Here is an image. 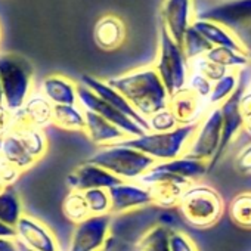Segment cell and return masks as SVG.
Wrapping results in <instances>:
<instances>
[{
	"mask_svg": "<svg viewBox=\"0 0 251 251\" xmlns=\"http://www.w3.org/2000/svg\"><path fill=\"white\" fill-rule=\"evenodd\" d=\"M222 112L219 106H210L197 124L195 133L183 154V157L210 163L214 160L222 141Z\"/></svg>",
	"mask_w": 251,
	"mask_h": 251,
	"instance_id": "8",
	"label": "cell"
},
{
	"mask_svg": "<svg viewBox=\"0 0 251 251\" xmlns=\"http://www.w3.org/2000/svg\"><path fill=\"white\" fill-rule=\"evenodd\" d=\"M90 216L111 214V198L108 189H89L83 192Z\"/></svg>",
	"mask_w": 251,
	"mask_h": 251,
	"instance_id": "34",
	"label": "cell"
},
{
	"mask_svg": "<svg viewBox=\"0 0 251 251\" xmlns=\"http://www.w3.org/2000/svg\"><path fill=\"white\" fill-rule=\"evenodd\" d=\"M195 21L194 0H163L160 8V25L169 36L182 45L185 33Z\"/></svg>",
	"mask_w": 251,
	"mask_h": 251,
	"instance_id": "13",
	"label": "cell"
},
{
	"mask_svg": "<svg viewBox=\"0 0 251 251\" xmlns=\"http://www.w3.org/2000/svg\"><path fill=\"white\" fill-rule=\"evenodd\" d=\"M189 67H191V71L201 74L202 77H205L211 83L219 81L222 77H225L229 73L227 68L210 61L207 56H201V58H197L194 61H189Z\"/></svg>",
	"mask_w": 251,
	"mask_h": 251,
	"instance_id": "35",
	"label": "cell"
},
{
	"mask_svg": "<svg viewBox=\"0 0 251 251\" xmlns=\"http://www.w3.org/2000/svg\"><path fill=\"white\" fill-rule=\"evenodd\" d=\"M147 121H148L150 132H154V133L172 132V130L179 127L176 118L173 117V114L167 108L157 112V114H154V115H151L150 118H147Z\"/></svg>",
	"mask_w": 251,
	"mask_h": 251,
	"instance_id": "36",
	"label": "cell"
},
{
	"mask_svg": "<svg viewBox=\"0 0 251 251\" xmlns=\"http://www.w3.org/2000/svg\"><path fill=\"white\" fill-rule=\"evenodd\" d=\"M247 68L239 71L241 83H239V87L236 89V92L226 102H223L219 106L220 112H222V123H223V126H222V141H220V147H219V151H217L214 160L208 166L210 172L216 167V164H219V161L225 157V154L229 150V147L232 145V142L242 132L244 123H242L239 103H241V98H242L244 92L247 90V84H248V71H247Z\"/></svg>",
	"mask_w": 251,
	"mask_h": 251,
	"instance_id": "10",
	"label": "cell"
},
{
	"mask_svg": "<svg viewBox=\"0 0 251 251\" xmlns=\"http://www.w3.org/2000/svg\"><path fill=\"white\" fill-rule=\"evenodd\" d=\"M40 92L53 106L78 103V83L62 74L45 77L40 84Z\"/></svg>",
	"mask_w": 251,
	"mask_h": 251,
	"instance_id": "21",
	"label": "cell"
},
{
	"mask_svg": "<svg viewBox=\"0 0 251 251\" xmlns=\"http://www.w3.org/2000/svg\"><path fill=\"white\" fill-rule=\"evenodd\" d=\"M208 108L207 100L201 99L189 89L170 96L167 103V109L173 114L179 126L198 124Z\"/></svg>",
	"mask_w": 251,
	"mask_h": 251,
	"instance_id": "19",
	"label": "cell"
},
{
	"mask_svg": "<svg viewBox=\"0 0 251 251\" xmlns=\"http://www.w3.org/2000/svg\"><path fill=\"white\" fill-rule=\"evenodd\" d=\"M186 89H189L191 92H194L201 99L208 100V96H210L211 89H213V83L210 80H207L205 77H202L201 74H198L195 71H191L189 78H188Z\"/></svg>",
	"mask_w": 251,
	"mask_h": 251,
	"instance_id": "38",
	"label": "cell"
},
{
	"mask_svg": "<svg viewBox=\"0 0 251 251\" xmlns=\"http://www.w3.org/2000/svg\"><path fill=\"white\" fill-rule=\"evenodd\" d=\"M24 214L23 200L14 186L0 192V222L15 227Z\"/></svg>",
	"mask_w": 251,
	"mask_h": 251,
	"instance_id": "27",
	"label": "cell"
},
{
	"mask_svg": "<svg viewBox=\"0 0 251 251\" xmlns=\"http://www.w3.org/2000/svg\"><path fill=\"white\" fill-rule=\"evenodd\" d=\"M84 115H86V127L83 133H86V136L93 145L103 148V147L120 144L124 139H127V136L117 126L106 121L100 115L90 111H84Z\"/></svg>",
	"mask_w": 251,
	"mask_h": 251,
	"instance_id": "22",
	"label": "cell"
},
{
	"mask_svg": "<svg viewBox=\"0 0 251 251\" xmlns=\"http://www.w3.org/2000/svg\"><path fill=\"white\" fill-rule=\"evenodd\" d=\"M129 103L145 118L163 111L169 103V93L154 65H144L106 78Z\"/></svg>",
	"mask_w": 251,
	"mask_h": 251,
	"instance_id": "1",
	"label": "cell"
},
{
	"mask_svg": "<svg viewBox=\"0 0 251 251\" xmlns=\"http://www.w3.org/2000/svg\"><path fill=\"white\" fill-rule=\"evenodd\" d=\"M247 71H248V84H247V89L251 90V65L247 68Z\"/></svg>",
	"mask_w": 251,
	"mask_h": 251,
	"instance_id": "47",
	"label": "cell"
},
{
	"mask_svg": "<svg viewBox=\"0 0 251 251\" xmlns=\"http://www.w3.org/2000/svg\"><path fill=\"white\" fill-rule=\"evenodd\" d=\"M15 241H17V239H15ZM17 251H33V250H30L28 247H25L24 244H21V242L17 241Z\"/></svg>",
	"mask_w": 251,
	"mask_h": 251,
	"instance_id": "45",
	"label": "cell"
},
{
	"mask_svg": "<svg viewBox=\"0 0 251 251\" xmlns=\"http://www.w3.org/2000/svg\"><path fill=\"white\" fill-rule=\"evenodd\" d=\"M195 129L197 124L179 126L177 129L172 132H164V133L148 132L139 138H127L120 144L135 148L150 155L157 163H163V161H170L183 157L195 133Z\"/></svg>",
	"mask_w": 251,
	"mask_h": 251,
	"instance_id": "6",
	"label": "cell"
},
{
	"mask_svg": "<svg viewBox=\"0 0 251 251\" xmlns=\"http://www.w3.org/2000/svg\"><path fill=\"white\" fill-rule=\"evenodd\" d=\"M195 20L219 23L233 33L251 25V0H194Z\"/></svg>",
	"mask_w": 251,
	"mask_h": 251,
	"instance_id": "7",
	"label": "cell"
},
{
	"mask_svg": "<svg viewBox=\"0 0 251 251\" xmlns=\"http://www.w3.org/2000/svg\"><path fill=\"white\" fill-rule=\"evenodd\" d=\"M0 83L5 106L17 112L34 92V67L18 53L0 52Z\"/></svg>",
	"mask_w": 251,
	"mask_h": 251,
	"instance_id": "3",
	"label": "cell"
},
{
	"mask_svg": "<svg viewBox=\"0 0 251 251\" xmlns=\"http://www.w3.org/2000/svg\"><path fill=\"white\" fill-rule=\"evenodd\" d=\"M78 105L84 111L95 112V114L100 115L102 118H105L106 121L117 126V127L127 138H139L147 133L138 123H135L132 118L124 115L118 109L112 108L109 103L102 100L96 93H93L89 87H86L80 83H78Z\"/></svg>",
	"mask_w": 251,
	"mask_h": 251,
	"instance_id": "11",
	"label": "cell"
},
{
	"mask_svg": "<svg viewBox=\"0 0 251 251\" xmlns=\"http://www.w3.org/2000/svg\"><path fill=\"white\" fill-rule=\"evenodd\" d=\"M52 126L65 132H84L86 115L84 109L77 105H55Z\"/></svg>",
	"mask_w": 251,
	"mask_h": 251,
	"instance_id": "26",
	"label": "cell"
},
{
	"mask_svg": "<svg viewBox=\"0 0 251 251\" xmlns=\"http://www.w3.org/2000/svg\"><path fill=\"white\" fill-rule=\"evenodd\" d=\"M169 251H200L197 242L182 229L169 230Z\"/></svg>",
	"mask_w": 251,
	"mask_h": 251,
	"instance_id": "37",
	"label": "cell"
},
{
	"mask_svg": "<svg viewBox=\"0 0 251 251\" xmlns=\"http://www.w3.org/2000/svg\"><path fill=\"white\" fill-rule=\"evenodd\" d=\"M61 210H62L64 217L74 226L84 222L87 217H90V211L87 208L84 195L83 192H78V191H70L65 195V198L62 200Z\"/></svg>",
	"mask_w": 251,
	"mask_h": 251,
	"instance_id": "31",
	"label": "cell"
},
{
	"mask_svg": "<svg viewBox=\"0 0 251 251\" xmlns=\"http://www.w3.org/2000/svg\"><path fill=\"white\" fill-rule=\"evenodd\" d=\"M80 84L89 87L93 93H96L102 100H105L106 103H109L112 108L118 109L120 112H123L124 115H127L129 118H132L135 123H138L141 127L148 133L150 127H148V121L145 117H142L130 103L126 99L117 89H114L112 86H109L106 83V80H100L98 77L89 75V74H83L80 77Z\"/></svg>",
	"mask_w": 251,
	"mask_h": 251,
	"instance_id": "18",
	"label": "cell"
},
{
	"mask_svg": "<svg viewBox=\"0 0 251 251\" xmlns=\"http://www.w3.org/2000/svg\"><path fill=\"white\" fill-rule=\"evenodd\" d=\"M235 172L244 176L251 175V141L247 142L235 155L233 158Z\"/></svg>",
	"mask_w": 251,
	"mask_h": 251,
	"instance_id": "40",
	"label": "cell"
},
{
	"mask_svg": "<svg viewBox=\"0 0 251 251\" xmlns=\"http://www.w3.org/2000/svg\"><path fill=\"white\" fill-rule=\"evenodd\" d=\"M12 130L18 136V139L23 142L25 150L37 161H40L46 155L49 141H48V136H46L45 130L33 129V127H14Z\"/></svg>",
	"mask_w": 251,
	"mask_h": 251,
	"instance_id": "29",
	"label": "cell"
},
{
	"mask_svg": "<svg viewBox=\"0 0 251 251\" xmlns=\"http://www.w3.org/2000/svg\"><path fill=\"white\" fill-rule=\"evenodd\" d=\"M53 105L39 92H33L25 103L14 112V127H33L45 130L52 126Z\"/></svg>",
	"mask_w": 251,
	"mask_h": 251,
	"instance_id": "16",
	"label": "cell"
},
{
	"mask_svg": "<svg viewBox=\"0 0 251 251\" xmlns=\"http://www.w3.org/2000/svg\"><path fill=\"white\" fill-rule=\"evenodd\" d=\"M109 251H169V229L151 222L144 230L135 235L133 239L115 241L111 236V241L106 247Z\"/></svg>",
	"mask_w": 251,
	"mask_h": 251,
	"instance_id": "15",
	"label": "cell"
},
{
	"mask_svg": "<svg viewBox=\"0 0 251 251\" xmlns=\"http://www.w3.org/2000/svg\"><path fill=\"white\" fill-rule=\"evenodd\" d=\"M154 167L163 173L173 175V176H177L182 179H188L191 182H201V179L210 173L208 163L188 158V157H179L176 160L157 163Z\"/></svg>",
	"mask_w": 251,
	"mask_h": 251,
	"instance_id": "24",
	"label": "cell"
},
{
	"mask_svg": "<svg viewBox=\"0 0 251 251\" xmlns=\"http://www.w3.org/2000/svg\"><path fill=\"white\" fill-rule=\"evenodd\" d=\"M120 180L108 170L92 164L89 161L77 166L68 176L67 185L71 191L86 192L89 189H111L112 186L118 185Z\"/></svg>",
	"mask_w": 251,
	"mask_h": 251,
	"instance_id": "17",
	"label": "cell"
},
{
	"mask_svg": "<svg viewBox=\"0 0 251 251\" xmlns=\"http://www.w3.org/2000/svg\"><path fill=\"white\" fill-rule=\"evenodd\" d=\"M192 25L213 48H229V49H233L238 52L248 53V50L244 46V43L241 42V39L230 28H227L219 23H213V21H207V20H195L192 23Z\"/></svg>",
	"mask_w": 251,
	"mask_h": 251,
	"instance_id": "23",
	"label": "cell"
},
{
	"mask_svg": "<svg viewBox=\"0 0 251 251\" xmlns=\"http://www.w3.org/2000/svg\"><path fill=\"white\" fill-rule=\"evenodd\" d=\"M210 61L227 68L229 71H242L251 65V56L229 48H211L205 55Z\"/></svg>",
	"mask_w": 251,
	"mask_h": 251,
	"instance_id": "30",
	"label": "cell"
},
{
	"mask_svg": "<svg viewBox=\"0 0 251 251\" xmlns=\"http://www.w3.org/2000/svg\"><path fill=\"white\" fill-rule=\"evenodd\" d=\"M15 239L33 251H59V244L53 230L30 214H24L17 223Z\"/></svg>",
	"mask_w": 251,
	"mask_h": 251,
	"instance_id": "14",
	"label": "cell"
},
{
	"mask_svg": "<svg viewBox=\"0 0 251 251\" xmlns=\"http://www.w3.org/2000/svg\"><path fill=\"white\" fill-rule=\"evenodd\" d=\"M127 37V28H126L124 21L114 15L106 14L102 15L93 27V40L95 45L106 52L115 50L121 48Z\"/></svg>",
	"mask_w": 251,
	"mask_h": 251,
	"instance_id": "20",
	"label": "cell"
},
{
	"mask_svg": "<svg viewBox=\"0 0 251 251\" xmlns=\"http://www.w3.org/2000/svg\"><path fill=\"white\" fill-rule=\"evenodd\" d=\"M225 210L226 204L219 191L202 182H194L185 191L177 205L180 219L195 229L216 226Z\"/></svg>",
	"mask_w": 251,
	"mask_h": 251,
	"instance_id": "2",
	"label": "cell"
},
{
	"mask_svg": "<svg viewBox=\"0 0 251 251\" xmlns=\"http://www.w3.org/2000/svg\"><path fill=\"white\" fill-rule=\"evenodd\" d=\"M23 173H20L17 169H14L0 154V192L6 188L14 186V183L20 179Z\"/></svg>",
	"mask_w": 251,
	"mask_h": 251,
	"instance_id": "39",
	"label": "cell"
},
{
	"mask_svg": "<svg viewBox=\"0 0 251 251\" xmlns=\"http://www.w3.org/2000/svg\"><path fill=\"white\" fill-rule=\"evenodd\" d=\"M111 198V214L124 216L152 205V197L147 186L138 182H120L108 189Z\"/></svg>",
	"mask_w": 251,
	"mask_h": 251,
	"instance_id": "12",
	"label": "cell"
},
{
	"mask_svg": "<svg viewBox=\"0 0 251 251\" xmlns=\"http://www.w3.org/2000/svg\"><path fill=\"white\" fill-rule=\"evenodd\" d=\"M14 129V112L5 105L0 106V139L5 138Z\"/></svg>",
	"mask_w": 251,
	"mask_h": 251,
	"instance_id": "42",
	"label": "cell"
},
{
	"mask_svg": "<svg viewBox=\"0 0 251 251\" xmlns=\"http://www.w3.org/2000/svg\"><path fill=\"white\" fill-rule=\"evenodd\" d=\"M0 251H17V241L0 238Z\"/></svg>",
	"mask_w": 251,
	"mask_h": 251,
	"instance_id": "44",
	"label": "cell"
},
{
	"mask_svg": "<svg viewBox=\"0 0 251 251\" xmlns=\"http://www.w3.org/2000/svg\"><path fill=\"white\" fill-rule=\"evenodd\" d=\"M87 161L108 170L123 182H138L157 164V161L150 155L123 144L99 148Z\"/></svg>",
	"mask_w": 251,
	"mask_h": 251,
	"instance_id": "4",
	"label": "cell"
},
{
	"mask_svg": "<svg viewBox=\"0 0 251 251\" xmlns=\"http://www.w3.org/2000/svg\"><path fill=\"white\" fill-rule=\"evenodd\" d=\"M114 216H90L74 226L67 251H105L112 236Z\"/></svg>",
	"mask_w": 251,
	"mask_h": 251,
	"instance_id": "9",
	"label": "cell"
},
{
	"mask_svg": "<svg viewBox=\"0 0 251 251\" xmlns=\"http://www.w3.org/2000/svg\"><path fill=\"white\" fill-rule=\"evenodd\" d=\"M5 105V96H3V89H2V83H0V106Z\"/></svg>",
	"mask_w": 251,
	"mask_h": 251,
	"instance_id": "46",
	"label": "cell"
},
{
	"mask_svg": "<svg viewBox=\"0 0 251 251\" xmlns=\"http://www.w3.org/2000/svg\"><path fill=\"white\" fill-rule=\"evenodd\" d=\"M182 48H183V52H185L188 61H194L197 58L205 56L213 46L194 28V25H191L188 28V31L185 33Z\"/></svg>",
	"mask_w": 251,
	"mask_h": 251,
	"instance_id": "33",
	"label": "cell"
},
{
	"mask_svg": "<svg viewBox=\"0 0 251 251\" xmlns=\"http://www.w3.org/2000/svg\"><path fill=\"white\" fill-rule=\"evenodd\" d=\"M227 217L241 229H251V191L238 192L226 205Z\"/></svg>",
	"mask_w": 251,
	"mask_h": 251,
	"instance_id": "28",
	"label": "cell"
},
{
	"mask_svg": "<svg viewBox=\"0 0 251 251\" xmlns=\"http://www.w3.org/2000/svg\"><path fill=\"white\" fill-rule=\"evenodd\" d=\"M239 108H241V115H242V123H244L242 132L251 136V90L247 89L244 92Z\"/></svg>",
	"mask_w": 251,
	"mask_h": 251,
	"instance_id": "41",
	"label": "cell"
},
{
	"mask_svg": "<svg viewBox=\"0 0 251 251\" xmlns=\"http://www.w3.org/2000/svg\"><path fill=\"white\" fill-rule=\"evenodd\" d=\"M152 65L155 67L163 84L166 86L169 96H173L186 89L191 74L189 61L183 52L182 45L176 43L163 25H160L158 50Z\"/></svg>",
	"mask_w": 251,
	"mask_h": 251,
	"instance_id": "5",
	"label": "cell"
},
{
	"mask_svg": "<svg viewBox=\"0 0 251 251\" xmlns=\"http://www.w3.org/2000/svg\"><path fill=\"white\" fill-rule=\"evenodd\" d=\"M239 83H241L239 71H229L219 81L213 83V89L207 100L208 106H220L223 102H226L236 92Z\"/></svg>",
	"mask_w": 251,
	"mask_h": 251,
	"instance_id": "32",
	"label": "cell"
},
{
	"mask_svg": "<svg viewBox=\"0 0 251 251\" xmlns=\"http://www.w3.org/2000/svg\"><path fill=\"white\" fill-rule=\"evenodd\" d=\"M0 154L20 173H24L34 167L39 161L25 150L18 136L11 130L5 138L0 139Z\"/></svg>",
	"mask_w": 251,
	"mask_h": 251,
	"instance_id": "25",
	"label": "cell"
},
{
	"mask_svg": "<svg viewBox=\"0 0 251 251\" xmlns=\"http://www.w3.org/2000/svg\"><path fill=\"white\" fill-rule=\"evenodd\" d=\"M0 238L15 239V227L8 226V225H5V223L0 222Z\"/></svg>",
	"mask_w": 251,
	"mask_h": 251,
	"instance_id": "43",
	"label": "cell"
}]
</instances>
